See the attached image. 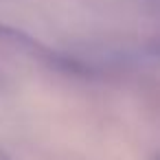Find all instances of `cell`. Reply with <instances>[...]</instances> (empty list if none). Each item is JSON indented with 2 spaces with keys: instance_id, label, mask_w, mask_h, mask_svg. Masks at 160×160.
<instances>
[{
  "instance_id": "7a4b0ae2",
  "label": "cell",
  "mask_w": 160,
  "mask_h": 160,
  "mask_svg": "<svg viewBox=\"0 0 160 160\" xmlns=\"http://www.w3.org/2000/svg\"><path fill=\"white\" fill-rule=\"evenodd\" d=\"M147 51H149L151 55H156V57H160V38H156V40H151V42H149V46H147Z\"/></svg>"
},
{
  "instance_id": "3957f363",
  "label": "cell",
  "mask_w": 160,
  "mask_h": 160,
  "mask_svg": "<svg viewBox=\"0 0 160 160\" xmlns=\"http://www.w3.org/2000/svg\"><path fill=\"white\" fill-rule=\"evenodd\" d=\"M0 160H7V158H5V153H2V151H0Z\"/></svg>"
},
{
  "instance_id": "6da1fadb",
  "label": "cell",
  "mask_w": 160,
  "mask_h": 160,
  "mask_svg": "<svg viewBox=\"0 0 160 160\" xmlns=\"http://www.w3.org/2000/svg\"><path fill=\"white\" fill-rule=\"evenodd\" d=\"M0 42L13 46L18 53H24L27 57L44 64L46 68H51L55 72H62L66 77H79V79H92V77H97L94 66L81 62L75 55L55 51V48L46 46L44 42H40L38 38L29 35L27 31L16 29V27L7 24V22H0Z\"/></svg>"
},
{
  "instance_id": "277c9868",
  "label": "cell",
  "mask_w": 160,
  "mask_h": 160,
  "mask_svg": "<svg viewBox=\"0 0 160 160\" xmlns=\"http://www.w3.org/2000/svg\"><path fill=\"white\" fill-rule=\"evenodd\" d=\"M156 160H160V156H158V158H156Z\"/></svg>"
}]
</instances>
